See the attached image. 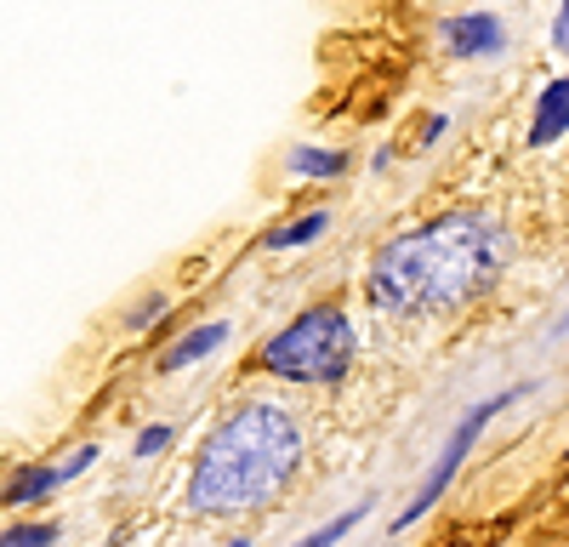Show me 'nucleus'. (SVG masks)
Instances as JSON below:
<instances>
[{
    "instance_id": "1",
    "label": "nucleus",
    "mask_w": 569,
    "mask_h": 547,
    "mask_svg": "<svg viewBox=\"0 0 569 547\" xmlns=\"http://www.w3.org/2000/svg\"><path fill=\"white\" fill-rule=\"evenodd\" d=\"M512 262V235L490 211H445L393 235L370 257L365 297L382 314H456L479 302Z\"/></svg>"
},
{
    "instance_id": "2",
    "label": "nucleus",
    "mask_w": 569,
    "mask_h": 547,
    "mask_svg": "<svg viewBox=\"0 0 569 547\" xmlns=\"http://www.w3.org/2000/svg\"><path fill=\"white\" fill-rule=\"evenodd\" d=\"M297 463H302V434L284 417V405H240L206 434L194 468H188L182 501L200 519L257 514L291 485Z\"/></svg>"
},
{
    "instance_id": "3",
    "label": "nucleus",
    "mask_w": 569,
    "mask_h": 547,
    "mask_svg": "<svg viewBox=\"0 0 569 547\" xmlns=\"http://www.w3.org/2000/svg\"><path fill=\"white\" fill-rule=\"evenodd\" d=\"M359 354V337H353V319L342 308H302L284 331H273L262 342V371L297 382V388H330L348 377V365Z\"/></svg>"
},
{
    "instance_id": "4",
    "label": "nucleus",
    "mask_w": 569,
    "mask_h": 547,
    "mask_svg": "<svg viewBox=\"0 0 569 547\" xmlns=\"http://www.w3.org/2000/svg\"><path fill=\"white\" fill-rule=\"evenodd\" d=\"M518 394H490V399H479V405H472V410H461V422L450 428V439H445V450L433 456V468H427V479H421V490L405 501V514L393 519V530H410L421 514H433L439 508V496L456 485V474H461V463H467V456H472V445H479L485 439V428L496 422V410H507Z\"/></svg>"
},
{
    "instance_id": "5",
    "label": "nucleus",
    "mask_w": 569,
    "mask_h": 547,
    "mask_svg": "<svg viewBox=\"0 0 569 547\" xmlns=\"http://www.w3.org/2000/svg\"><path fill=\"white\" fill-rule=\"evenodd\" d=\"M439 40L450 58H501L507 52V23L496 12H461L439 23Z\"/></svg>"
},
{
    "instance_id": "6",
    "label": "nucleus",
    "mask_w": 569,
    "mask_h": 547,
    "mask_svg": "<svg viewBox=\"0 0 569 547\" xmlns=\"http://www.w3.org/2000/svg\"><path fill=\"white\" fill-rule=\"evenodd\" d=\"M569 137V74H558L552 86H541L536 115H530V149H552Z\"/></svg>"
},
{
    "instance_id": "7",
    "label": "nucleus",
    "mask_w": 569,
    "mask_h": 547,
    "mask_svg": "<svg viewBox=\"0 0 569 547\" xmlns=\"http://www.w3.org/2000/svg\"><path fill=\"white\" fill-rule=\"evenodd\" d=\"M228 342V319H206V326H194V331H182L166 354H160V371L171 377V371H188V365H200V359H211L217 348Z\"/></svg>"
},
{
    "instance_id": "8",
    "label": "nucleus",
    "mask_w": 569,
    "mask_h": 547,
    "mask_svg": "<svg viewBox=\"0 0 569 547\" xmlns=\"http://www.w3.org/2000/svg\"><path fill=\"white\" fill-rule=\"evenodd\" d=\"M325 228H330V211H325V206H313V211H302L297 222H279V228H268L262 246H268V251H302V246H313V240L325 235Z\"/></svg>"
},
{
    "instance_id": "9",
    "label": "nucleus",
    "mask_w": 569,
    "mask_h": 547,
    "mask_svg": "<svg viewBox=\"0 0 569 547\" xmlns=\"http://www.w3.org/2000/svg\"><path fill=\"white\" fill-rule=\"evenodd\" d=\"M63 468H18L7 479V508H29V501H46L52 490H63Z\"/></svg>"
},
{
    "instance_id": "10",
    "label": "nucleus",
    "mask_w": 569,
    "mask_h": 547,
    "mask_svg": "<svg viewBox=\"0 0 569 547\" xmlns=\"http://www.w3.org/2000/svg\"><path fill=\"white\" fill-rule=\"evenodd\" d=\"M284 166H291L297 177H313V182H325V177H342L348 155H342V149H313V143H297L291 155H284Z\"/></svg>"
},
{
    "instance_id": "11",
    "label": "nucleus",
    "mask_w": 569,
    "mask_h": 547,
    "mask_svg": "<svg viewBox=\"0 0 569 547\" xmlns=\"http://www.w3.org/2000/svg\"><path fill=\"white\" fill-rule=\"evenodd\" d=\"M359 519H365V501H359V508H348V514H337V519H330V525L308 530V536H302L297 547H337V541H342V536H348V530H353Z\"/></svg>"
},
{
    "instance_id": "12",
    "label": "nucleus",
    "mask_w": 569,
    "mask_h": 547,
    "mask_svg": "<svg viewBox=\"0 0 569 547\" xmlns=\"http://www.w3.org/2000/svg\"><path fill=\"white\" fill-rule=\"evenodd\" d=\"M58 536H63L58 525H12L0 547H58Z\"/></svg>"
},
{
    "instance_id": "13",
    "label": "nucleus",
    "mask_w": 569,
    "mask_h": 547,
    "mask_svg": "<svg viewBox=\"0 0 569 547\" xmlns=\"http://www.w3.org/2000/svg\"><path fill=\"white\" fill-rule=\"evenodd\" d=\"M166 445H171V428H166V422L142 428V434H137V463H149V456H160Z\"/></svg>"
},
{
    "instance_id": "14",
    "label": "nucleus",
    "mask_w": 569,
    "mask_h": 547,
    "mask_svg": "<svg viewBox=\"0 0 569 547\" xmlns=\"http://www.w3.org/2000/svg\"><path fill=\"white\" fill-rule=\"evenodd\" d=\"M552 52L569 58V0H558V18H552Z\"/></svg>"
},
{
    "instance_id": "15",
    "label": "nucleus",
    "mask_w": 569,
    "mask_h": 547,
    "mask_svg": "<svg viewBox=\"0 0 569 547\" xmlns=\"http://www.w3.org/2000/svg\"><path fill=\"white\" fill-rule=\"evenodd\" d=\"M160 314H166V297H149V302H137V314L126 319V326H131V331H142V326H154Z\"/></svg>"
},
{
    "instance_id": "16",
    "label": "nucleus",
    "mask_w": 569,
    "mask_h": 547,
    "mask_svg": "<svg viewBox=\"0 0 569 547\" xmlns=\"http://www.w3.org/2000/svg\"><path fill=\"white\" fill-rule=\"evenodd\" d=\"M91 456H98V445H80V450L69 456V463H58V468H63V479H74V474H86V468H91Z\"/></svg>"
},
{
    "instance_id": "17",
    "label": "nucleus",
    "mask_w": 569,
    "mask_h": 547,
    "mask_svg": "<svg viewBox=\"0 0 569 547\" xmlns=\"http://www.w3.org/2000/svg\"><path fill=\"white\" fill-rule=\"evenodd\" d=\"M228 547H251V541H228Z\"/></svg>"
}]
</instances>
